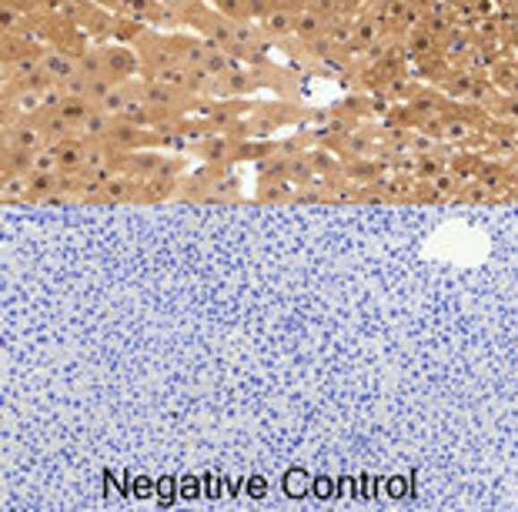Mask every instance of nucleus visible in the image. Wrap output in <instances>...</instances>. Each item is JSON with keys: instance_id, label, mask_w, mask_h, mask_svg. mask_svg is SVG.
I'll return each instance as SVG.
<instances>
[{"instance_id": "1", "label": "nucleus", "mask_w": 518, "mask_h": 512, "mask_svg": "<svg viewBox=\"0 0 518 512\" xmlns=\"http://www.w3.org/2000/svg\"><path fill=\"white\" fill-rule=\"evenodd\" d=\"M40 71L51 77L54 84H64V81L81 74V57H77L74 51H67V47H44V54H40Z\"/></svg>"}, {"instance_id": "2", "label": "nucleus", "mask_w": 518, "mask_h": 512, "mask_svg": "<svg viewBox=\"0 0 518 512\" xmlns=\"http://www.w3.org/2000/svg\"><path fill=\"white\" fill-rule=\"evenodd\" d=\"M4 134H7V148H13V151L38 154L51 144L47 134H44V128H40V121H11Z\"/></svg>"}, {"instance_id": "3", "label": "nucleus", "mask_w": 518, "mask_h": 512, "mask_svg": "<svg viewBox=\"0 0 518 512\" xmlns=\"http://www.w3.org/2000/svg\"><path fill=\"white\" fill-rule=\"evenodd\" d=\"M54 151H57V167H61V175L67 178H77V175H84V154H88V144L81 141V138H67V141H57L54 144Z\"/></svg>"}, {"instance_id": "4", "label": "nucleus", "mask_w": 518, "mask_h": 512, "mask_svg": "<svg viewBox=\"0 0 518 512\" xmlns=\"http://www.w3.org/2000/svg\"><path fill=\"white\" fill-rule=\"evenodd\" d=\"M328 17L325 13L318 11V7H301L298 11V17H294V38L298 40H304V44H311V40H318V38H325L328 34Z\"/></svg>"}, {"instance_id": "5", "label": "nucleus", "mask_w": 518, "mask_h": 512, "mask_svg": "<svg viewBox=\"0 0 518 512\" xmlns=\"http://www.w3.org/2000/svg\"><path fill=\"white\" fill-rule=\"evenodd\" d=\"M294 17L298 11H284V7H271L258 17V27H261V34L271 40H281V38H291L294 34Z\"/></svg>"}, {"instance_id": "6", "label": "nucleus", "mask_w": 518, "mask_h": 512, "mask_svg": "<svg viewBox=\"0 0 518 512\" xmlns=\"http://www.w3.org/2000/svg\"><path fill=\"white\" fill-rule=\"evenodd\" d=\"M115 121H117V117L104 115L101 107H94V111H90V115L81 121V128H77L74 134L81 138V141H88V144L107 141V138H111V128H115Z\"/></svg>"}, {"instance_id": "7", "label": "nucleus", "mask_w": 518, "mask_h": 512, "mask_svg": "<svg viewBox=\"0 0 518 512\" xmlns=\"http://www.w3.org/2000/svg\"><path fill=\"white\" fill-rule=\"evenodd\" d=\"M177 188V178L174 175H157V178H148L140 181V194L138 201H144V205H151V201H161V198H171Z\"/></svg>"}, {"instance_id": "8", "label": "nucleus", "mask_w": 518, "mask_h": 512, "mask_svg": "<svg viewBox=\"0 0 518 512\" xmlns=\"http://www.w3.org/2000/svg\"><path fill=\"white\" fill-rule=\"evenodd\" d=\"M90 111H94V104H90L88 98H64V101L57 104V115H61L74 131L81 128V121H84Z\"/></svg>"}, {"instance_id": "9", "label": "nucleus", "mask_w": 518, "mask_h": 512, "mask_svg": "<svg viewBox=\"0 0 518 512\" xmlns=\"http://www.w3.org/2000/svg\"><path fill=\"white\" fill-rule=\"evenodd\" d=\"M378 38H381L378 17H361V21H354V47H371Z\"/></svg>"}, {"instance_id": "10", "label": "nucleus", "mask_w": 518, "mask_h": 512, "mask_svg": "<svg viewBox=\"0 0 518 512\" xmlns=\"http://www.w3.org/2000/svg\"><path fill=\"white\" fill-rule=\"evenodd\" d=\"M231 154V138L221 131V134H211V141L204 144V158L208 161H228Z\"/></svg>"}, {"instance_id": "11", "label": "nucleus", "mask_w": 518, "mask_h": 512, "mask_svg": "<svg viewBox=\"0 0 518 512\" xmlns=\"http://www.w3.org/2000/svg\"><path fill=\"white\" fill-rule=\"evenodd\" d=\"M198 4H201V0H161V7H165L167 13H174L177 21H184V13H191Z\"/></svg>"}, {"instance_id": "12", "label": "nucleus", "mask_w": 518, "mask_h": 512, "mask_svg": "<svg viewBox=\"0 0 518 512\" xmlns=\"http://www.w3.org/2000/svg\"><path fill=\"white\" fill-rule=\"evenodd\" d=\"M211 4H217V0H211Z\"/></svg>"}]
</instances>
